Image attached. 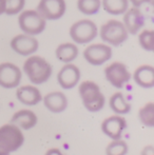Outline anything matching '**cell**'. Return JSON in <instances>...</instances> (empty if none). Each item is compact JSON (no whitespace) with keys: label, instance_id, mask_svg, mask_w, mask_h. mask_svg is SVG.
Listing matches in <instances>:
<instances>
[{"label":"cell","instance_id":"cell-1","mask_svg":"<svg viewBox=\"0 0 154 155\" xmlns=\"http://www.w3.org/2000/svg\"><path fill=\"white\" fill-rule=\"evenodd\" d=\"M22 71L34 86H39L50 79L53 73L51 63L38 55L28 56L23 62Z\"/></svg>","mask_w":154,"mask_h":155},{"label":"cell","instance_id":"cell-2","mask_svg":"<svg viewBox=\"0 0 154 155\" xmlns=\"http://www.w3.org/2000/svg\"><path fill=\"white\" fill-rule=\"evenodd\" d=\"M78 94L84 107L89 112H99L105 107L106 97L95 81H82L78 87Z\"/></svg>","mask_w":154,"mask_h":155},{"label":"cell","instance_id":"cell-3","mask_svg":"<svg viewBox=\"0 0 154 155\" xmlns=\"http://www.w3.org/2000/svg\"><path fill=\"white\" fill-rule=\"evenodd\" d=\"M25 143L22 130L14 124H5L0 127V155H10Z\"/></svg>","mask_w":154,"mask_h":155},{"label":"cell","instance_id":"cell-4","mask_svg":"<svg viewBox=\"0 0 154 155\" xmlns=\"http://www.w3.org/2000/svg\"><path fill=\"white\" fill-rule=\"evenodd\" d=\"M98 35L101 40L110 47L121 45L129 36L123 23L116 19H110L103 23L98 30Z\"/></svg>","mask_w":154,"mask_h":155},{"label":"cell","instance_id":"cell-5","mask_svg":"<svg viewBox=\"0 0 154 155\" xmlns=\"http://www.w3.org/2000/svg\"><path fill=\"white\" fill-rule=\"evenodd\" d=\"M69 35L75 45H89L97 37L98 28L91 19H80L70 27Z\"/></svg>","mask_w":154,"mask_h":155},{"label":"cell","instance_id":"cell-6","mask_svg":"<svg viewBox=\"0 0 154 155\" xmlns=\"http://www.w3.org/2000/svg\"><path fill=\"white\" fill-rule=\"evenodd\" d=\"M18 25L22 33L36 37L45 30L47 20L36 10H23L19 13Z\"/></svg>","mask_w":154,"mask_h":155},{"label":"cell","instance_id":"cell-7","mask_svg":"<svg viewBox=\"0 0 154 155\" xmlns=\"http://www.w3.org/2000/svg\"><path fill=\"white\" fill-rule=\"evenodd\" d=\"M84 60L95 67H98L109 61L113 56L112 47L105 42L89 43L82 52Z\"/></svg>","mask_w":154,"mask_h":155},{"label":"cell","instance_id":"cell-8","mask_svg":"<svg viewBox=\"0 0 154 155\" xmlns=\"http://www.w3.org/2000/svg\"><path fill=\"white\" fill-rule=\"evenodd\" d=\"M105 76L111 86L116 89H121L130 81L131 73L123 62L114 61L105 68Z\"/></svg>","mask_w":154,"mask_h":155},{"label":"cell","instance_id":"cell-9","mask_svg":"<svg viewBox=\"0 0 154 155\" xmlns=\"http://www.w3.org/2000/svg\"><path fill=\"white\" fill-rule=\"evenodd\" d=\"M10 47L16 54L28 57L37 52L39 42L35 36L22 33V34L16 35L11 39Z\"/></svg>","mask_w":154,"mask_h":155},{"label":"cell","instance_id":"cell-10","mask_svg":"<svg viewBox=\"0 0 154 155\" xmlns=\"http://www.w3.org/2000/svg\"><path fill=\"white\" fill-rule=\"evenodd\" d=\"M36 11L45 20H58L67 11L66 0H39Z\"/></svg>","mask_w":154,"mask_h":155},{"label":"cell","instance_id":"cell-11","mask_svg":"<svg viewBox=\"0 0 154 155\" xmlns=\"http://www.w3.org/2000/svg\"><path fill=\"white\" fill-rule=\"evenodd\" d=\"M22 79V71L13 62L0 63V87L14 89L19 87Z\"/></svg>","mask_w":154,"mask_h":155},{"label":"cell","instance_id":"cell-12","mask_svg":"<svg viewBox=\"0 0 154 155\" xmlns=\"http://www.w3.org/2000/svg\"><path fill=\"white\" fill-rule=\"evenodd\" d=\"M81 77V73L77 65L72 62L64 63V65L58 71L57 81L58 84L64 90H70L76 87Z\"/></svg>","mask_w":154,"mask_h":155},{"label":"cell","instance_id":"cell-13","mask_svg":"<svg viewBox=\"0 0 154 155\" xmlns=\"http://www.w3.org/2000/svg\"><path fill=\"white\" fill-rule=\"evenodd\" d=\"M123 18L121 22L123 23L128 34L137 35L145 27V16L139 8L132 6L123 13Z\"/></svg>","mask_w":154,"mask_h":155},{"label":"cell","instance_id":"cell-14","mask_svg":"<svg viewBox=\"0 0 154 155\" xmlns=\"http://www.w3.org/2000/svg\"><path fill=\"white\" fill-rule=\"evenodd\" d=\"M100 128L101 132L106 136L111 138L112 140L119 139L121 138L123 131L127 128V120L121 115H112V116H109L106 119H103Z\"/></svg>","mask_w":154,"mask_h":155},{"label":"cell","instance_id":"cell-15","mask_svg":"<svg viewBox=\"0 0 154 155\" xmlns=\"http://www.w3.org/2000/svg\"><path fill=\"white\" fill-rule=\"evenodd\" d=\"M16 98L19 102L28 107H33L38 104L42 100L40 90L34 84H25V86L17 87Z\"/></svg>","mask_w":154,"mask_h":155},{"label":"cell","instance_id":"cell-16","mask_svg":"<svg viewBox=\"0 0 154 155\" xmlns=\"http://www.w3.org/2000/svg\"><path fill=\"white\" fill-rule=\"evenodd\" d=\"M41 101L52 113H61L68 108V98L64 93L60 91L48 93L47 95H44V97H42Z\"/></svg>","mask_w":154,"mask_h":155},{"label":"cell","instance_id":"cell-17","mask_svg":"<svg viewBox=\"0 0 154 155\" xmlns=\"http://www.w3.org/2000/svg\"><path fill=\"white\" fill-rule=\"evenodd\" d=\"M131 77L140 88L151 89L154 87V68L150 64H143L136 68Z\"/></svg>","mask_w":154,"mask_h":155},{"label":"cell","instance_id":"cell-18","mask_svg":"<svg viewBox=\"0 0 154 155\" xmlns=\"http://www.w3.org/2000/svg\"><path fill=\"white\" fill-rule=\"evenodd\" d=\"M38 123V117L32 110L22 109L17 111L11 118V124H14L21 130H31Z\"/></svg>","mask_w":154,"mask_h":155},{"label":"cell","instance_id":"cell-19","mask_svg":"<svg viewBox=\"0 0 154 155\" xmlns=\"http://www.w3.org/2000/svg\"><path fill=\"white\" fill-rule=\"evenodd\" d=\"M79 55V49L74 42L60 43L55 50V56L60 62H73Z\"/></svg>","mask_w":154,"mask_h":155},{"label":"cell","instance_id":"cell-20","mask_svg":"<svg viewBox=\"0 0 154 155\" xmlns=\"http://www.w3.org/2000/svg\"><path fill=\"white\" fill-rule=\"evenodd\" d=\"M109 106L110 109L113 111L115 114L125 115L131 111V104L126 99L123 94L121 92L114 93L109 98Z\"/></svg>","mask_w":154,"mask_h":155},{"label":"cell","instance_id":"cell-21","mask_svg":"<svg viewBox=\"0 0 154 155\" xmlns=\"http://www.w3.org/2000/svg\"><path fill=\"white\" fill-rule=\"evenodd\" d=\"M101 8L108 14L118 16L123 15L129 8L128 0H101Z\"/></svg>","mask_w":154,"mask_h":155},{"label":"cell","instance_id":"cell-22","mask_svg":"<svg viewBox=\"0 0 154 155\" xmlns=\"http://www.w3.org/2000/svg\"><path fill=\"white\" fill-rule=\"evenodd\" d=\"M76 6L81 14L92 16L99 12L101 8V0H77Z\"/></svg>","mask_w":154,"mask_h":155},{"label":"cell","instance_id":"cell-23","mask_svg":"<svg viewBox=\"0 0 154 155\" xmlns=\"http://www.w3.org/2000/svg\"><path fill=\"white\" fill-rule=\"evenodd\" d=\"M138 118L145 127L153 128L154 127V104L148 102L138 111Z\"/></svg>","mask_w":154,"mask_h":155},{"label":"cell","instance_id":"cell-24","mask_svg":"<svg viewBox=\"0 0 154 155\" xmlns=\"http://www.w3.org/2000/svg\"><path fill=\"white\" fill-rule=\"evenodd\" d=\"M138 42L143 50L152 52L154 49V31L153 30H142L138 33Z\"/></svg>","mask_w":154,"mask_h":155},{"label":"cell","instance_id":"cell-25","mask_svg":"<svg viewBox=\"0 0 154 155\" xmlns=\"http://www.w3.org/2000/svg\"><path fill=\"white\" fill-rule=\"evenodd\" d=\"M128 145L121 138L112 140L106 148V155H126L128 153Z\"/></svg>","mask_w":154,"mask_h":155},{"label":"cell","instance_id":"cell-26","mask_svg":"<svg viewBox=\"0 0 154 155\" xmlns=\"http://www.w3.org/2000/svg\"><path fill=\"white\" fill-rule=\"evenodd\" d=\"M25 1L27 0H5V11H4V14L8 15V16L18 15L25 8Z\"/></svg>","mask_w":154,"mask_h":155},{"label":"cell","instance_id":"cell-27","mask_svg":"<svg viewBox=\"0 0 154 155\" xmlns=\"http://www.w3.org/2000/svg\"><path fill=\"white\" fill-rule=\"evenodd\" d=\"M129 4H132V6H135V8H140L143 4L150 3L152 0H128Z\"/></svg>","mask_w":154,"mask_h":155},{"label":"cell","instance_id":"cell-28","mask_svg":"<svg viewBox=\"0 0 154 155\" xmlns=\"http://www.w3.org/2000/svg\"><path fill=\"white\" fill-rule=\"evenodd\" d=\"M45 155H66V154L60 149H58V148H52V149L48 150Z\"/></svg>","mask_w":154,"mask_h":155},{"label":"cell","instance_id":"cell-29","mask_svg":"<svg viewBox=\"0 0 154 155\" xmlns=\"http://www.w3.org/2000/svg\"><path fill=\"white\" fill-rule=\"evenodd\" d=\"M140 155H154V147L153 146H146L143 149Z\"/></svg>","mask_w":154,"mask_h":155},{"label":"cell","instance_id":"cell-30","mask_svg":"<svg viewBox=\"0 0 154 155\" xmlns=\"http://www.w3.org/2000/svg\"><path fill=\"white\" fill-rule=\"evenodd\" d=\"M5 11V0H0V15L4 14Z\"/></svg>","mask_w":154,"mask_h":155}]
</instances>
